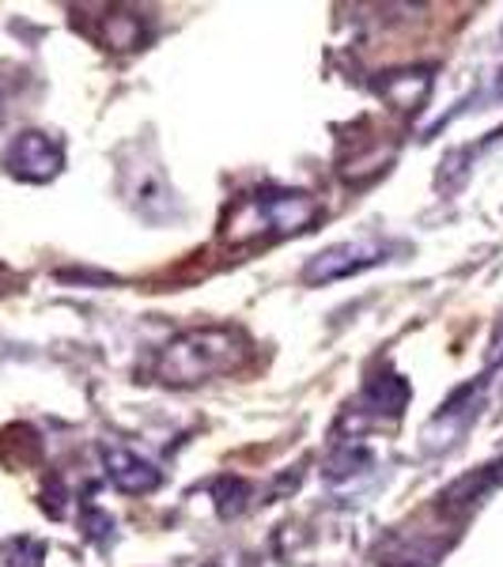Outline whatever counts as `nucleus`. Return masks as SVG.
I'll use <instances>...</instances> for the list:
<instances>
[{"mask_svg":"<svg viewBox=\"0 0 503 567\" xmlns=\"http://www.w3.org/2000/svg\"><path fill=\"white\" fill-rule=\"evenodd\" d=\"M322 216V205L304 189H254L243 200H235L224 219L227 243H258V239H285V235L307 231Z\"/></svg>","mask_w":503,"mask_h":567,"instance_id":"f257e3e1","label":"nucleus"},{"mask_svg":"<svg viewBox=\"0 0 503 567\" xmlns=\"http://www.w3.org/2000/svg\"><path fill=\"white\" fill-rule=\"evenodd\" d=\"M246 341L243 333L224 326H208V329H189L178 341H171L167 349L155 360V379L167 382V386H194L205 382L213 374L232 371L243 360Z\"/></svg>","mask_w":503,"mask_h":567,"instance_id":"f03ea898","label":"nucleus"},{"mask_svg":"<svg viewBox=\"0 0 503 567\" xmlns=\"http://www.w3.org/2000/svg\"><path fill=\"white\" fill-rule=\"evenodd\" d=\"M4 167H8V175H16L23 182H50L65 167V152H61V144L53 141L50 133L27 130L4 148Z\"/></svg>","mask_w":503,"mask_h":567,"instance_id":"7ed1b4c3","label":"nucleus"},{"mask_svg":"<svg viewBox=\"0 0 503 567\" xmlns=\"http://www.w3.org/2000/svg\"><path fill=\"white\" fill-rule=\"evenodd\" d=\"M481 393H484V382H470V386L451 393V401H446V405L439 409L424 427L428 451L439 454V451H451V446L462 443V435L470 432V424L481 413Z\"/></svg>","mask_w":503,"mask_h":567,"instance_id":"20e7f679","label":"nucleus"},{"mask_svg":"<svg viewBox=\"0 0 503 567\" xmlns=\"http://www.w3.org/2000/svg\"><path fill=\"white\" fill-rule=\"evenodd\" d=\"M387 254H390L387 243H371V239L337 243V246H329V250L318 254V258H310V265L304 269V280L307 284H329V280L356 277V272L387 261Z\"/></svg>","mask_w":503,"mask_h":567,"instance_id":"39448f33","label":"nucleus"},{"mask_svg":"<svg viewBox=\"0 0 503 567\" xmlns=\"http://www.w3.org/2000/svg\"><path fill=\"white\" fill-rule=\"evenodd\" d=\"M130 200L136 205V213L152 219V224L175 216V194L167 189L155 163H130Z\"/></svg>","mask_w":503,"mask_h":567,"instance_id":"423d86ee","label":"nucleus"},{"mask_svg":"<svg viewBox=\"0 0 503 567\" xmlns=\"http://www.w3.org/2000/svg\"><path fill=\"white\" fill-rule=\"evenodd\" d=\"M103 465L114 488L130 492V496H144V492H152L160 484V470L152 462H144L141 454H133L130 446L103 443Z\"/></svg>","mask_w":503,"mask_h":567,"instance_id":"0eeeda50","label":"nucleus"},{"mask_svg":"<svg viewBox=\"0 0 503 567\" xmlns=\"http://www.w3.org/2000/svg\"><path fill=\"white\" fill-rule=\"evenodd\" d=\"M503 481V462L496 465H484V470L478 473H470V477H462V481H454L451 488L439 496V507L443 511H451V515H465V511H473L478 503L489 496L492 488Z\"/></svg>","mask_w":503,"mask_h":567,"instance_id":"6e6552de","label":"nucleus"},{"mask_svg":"<svg viewBox=\"0 0 503 567\" xmlns=\"http://www.w3.org/2000/svg\"><path fill=\"white\" fill-rule=\"evenodd\" d=\"M406 401H409V382L401 379V374H379V379L368 382L360 405L374 416H382V413L398 416L401 409H406Z\"/></svg>","mask_w":503,"mask_h":567,"instance_id":"1a4fd4ad","label":"nucleus"},{"mask_svg":"<svg viewBox=\"0 0 503 567\" xmlns=\"http://www.w3.org/2000/svg\"><path fill=\"white\" fill-rule=\"evenodd\" d=\"M500 87H503V84H500Z\"/></svg>","mask_w":503,"mask_h":567,"instance_id":"9d476101","label":"nucleus"}]
</instances>
